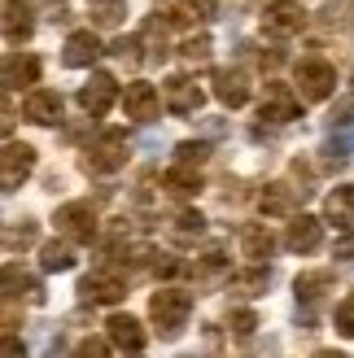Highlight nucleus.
Returning <instances> with one entry per match:
<instances>
[{
  "label": "nucleus",
  "mask_w": 354,
  "mask_h": 358,
  "mask_svg": "<svg viewBox=\"0 0 354 358\" xmlns=\"http://www.w3.org/2000/svg\"><path fill=\"white\" fill-rule=\"evenodd\" d=\"M188 315H192V293H184V289H157L149 297V319L157 324V332H162L167 341L184 332Z\"/></svg>",
  "instance_id": "nucleus-1"
},
{
  "label": "nucleus",
  "mask_w": 354,
  "mask_h": 358,
  "mask_svg": "<svg viewBox=\"0 0 354 358\" xmlns=\"http://www.w3.org/2000/svg\"><path fill=\"white\" fill-rule=\"evenodd\" d=\"M79 166L87 175H110V171H122L127 166V131H101L97 145H87V153L79 157Z\"/></svg>",
  "instance_id": "nucleus-2"
},
{
  "label": "nucleus",
  "mask_w": 354,
  "mask_h": 358,
  "mask_svg": "<svg viewBox=\"0 0 354 358\" xmlns=\"http://www.w3.org/2000/svg\"><path fill=\"white\" fill-rule=\"evenodd\" d=\"M52 223H57V231L70 236L75 245H92L97 241V206L92 201H66Z\"/></svg>",
  "instance_id": "nucleus-3"
},
{
  "label": "nucleus",
  "mask_w": 354,
  "mask_h": 358,
  "mask_svg": "<svg viewBox=\"0 0 354 358\" xmlns=\"http://www.w3.org/2000/svg\"><path fill=\"white\" fill-rule=\"evenodd\" d=\"M297 92H302V101H328L337 92V70L320 57L297 62Z\"/></svg>",
  "instance_id": "nucleus-4"
},
{
  "label": "nucleus",
  "mask_w": 354,
  "mask_h": 358,
  "mask_svg": "<svg viewBox=\"0 0 354 358\" xmlns=\"http://www.w3.org/2000/svg\"><path fill=\"white\" fill-rule=\"evenodd\" d=\"M162 101H167V110H171L175 118H192V114L201 110L206 92L197 87V79H188V75H171V79L162 83Z\"/></svg>",
  "instance_id": "nucleus-5"
},
{
  "label": "nucleus",
  "mask_w": 354,
  "mask_h": 358,
  "mask_svg": "<svg viewBox=\"0 0 354 358\" xmlns=\"http://www.w3.org/2000/svg\"><path fill=\"white\" fill-rule=\"evenodd\" d=\"M79 297L83 301H101V306H114L118 297H127V280L118 271H110V266H97L92 275L79 280Z\"/></svg>",
  "instance_id": "nucleus-6"
},
{
  "label": "nucleus",
  "mask_w": 354,
  "mask_h": 358,
  "mask_svg": "<svg viewBox=\"0 0 354 358\" xmlns=\"http://www.w3.org/2000/svg\"><path fill=\"white\" fill-rule=\"evenodd\" d=\"M297 114H302V92L289 83H267V96H262L258 105V118H271V122H293Z\"/></svg>",
  "instance_id": "nucleus-7"
},
{
  "label": "nucleus",
  "mask_w": 354,
  "mask_h": 358,
  "mask_svg": "<svg viewBox=\"0 0 354 358\" xmlns=\"http://www.w3.org/2000/svg\"><path fill=\"white\" fill-rule=\"evenodd\" d=\"M35 171V149L22 145V140H9L5 153H0V184H5V192L22 188V179Z\"/></svg>",
  "instance_id": "nucleus-8"
},
{
  "label": "nucleus",
  "mask_w": 354,
  "mask_h": 358,
  "mask_svg": "<svg viewBox=\"0 0 354 358\" xmlns=\"http://www.w3.org/2000/svg\"><path fill=\"white\" fill-rule=\"evenodd\" d=\"M162 92H157L153 83H127V96H122V114L132 122H153L162 114Z\"/></svg>",
  "instance_id": "nucleus-9"
},
{
  "label": "nucleus",
  "mask_w": 354,
  "mask_h": 358,
  "mask_svg": "<svg viewBox=\"0 0 354 358\" xmlns=\"http://www.w3.org/2000/svg\"><path fill=\"white\" fill-rule=\"evenodd\" d=\"M306 27V9L293 5V0H276V5L262 9V31L271 35H297Z\"/></svg>",
  "instance_id": "nucleus-10"
},
{
  "label": "nucleus",
  "mask_w": 354,
  "mask_h": 358,
  "mask_svg": "<svg viewBox=\"0 0 354 358\" xmlns=\"http://www.w3.org/2000/svg\"><path fill=\"white\" fill-rule=\"evenodd\" d=\"M114 96H118V83H114V75H105V70H97V75L79 87V105H83L92 118H101L105 110H110Z\"/></svg>",
  "instance_id": "nucleus-11"
},
{
  "label": "nucleus",
  "mask_w": 354,
  "mask_h": 358,
  "mask_svg": "<svg viewBox=\"0 0 354 358\" xmlns=\"http://www.w3.org/2000/svg\"><path fill=\"white\" fill-rule=\"evenodd\" d=\"M215 96L227 105V110H241L245 101H250V75L236 66H219L215 70Z\"/></svg>",
  "instance_id": "nucleus-12"
},
{
  "label": "nucleus",
  "mask_w": 354,
  "mask_h": 358,
  "mask_svg": "<svg viewBox=\"0 0 354 358\" xmlns=\"http://www.w3.org/2000/svg\"><path fill=\"white\" fill-rule=\"evenodd\" d=\"M324 241V223L311 219V214H293V223L285 231V249H293V254H315Z\"/></svg>",
  "instance_id": "nucleus-13"
},
{
  "label": "nucleus",
  "mask_w": 354,
  "mask_h": 358,
  "mask_svg": "<svg viewBox=\"0 0 354 358\" xmlns=\"http://www.w3.org/2000/svg\"><path fill=\"white\" fill-rule=\"evenodd\" d=\"M22 114L31 122H40V127H52V122L62 118V96L52 92V87H31L27 101H22Z\"/></svg>",
  "instance_id": "nucleus-14"
},
{
  "label": "nucleus",
  "mask_w": 354,
  "mask_h": 358,
  "mask_svg": "<svg viewBox=\"0 0 354 358\" xmlns=\"http://www.w3.org/2000/svg\"><path fill=\"white\" fill-rule=\"evenodd\" d=\"M302 196H306V188H293V184H285V179H276V184H267L258 192V210L262 214H293Z\"/></svg>",
  "instance_id": "nucleus-15"
},
{
  "label": "nucleus",
  "mask_w": 354,
  "mask_h": 358,
  "mask_svg": "<svg viewBox=\"0 0 354 358\" xmlns=\"http://www.w3.org/2000/svg\"><path fill=\"white\" fill-rule=\"evenodd\" d=\"M101 52H105V48H101V40H97L92 31H75V35L66 40V48H62V66L83 70V66H92Z\"/></svg>",
  "instance_id": "nucleus-16"
},
{
  "label": "nucleus",
  "mask_w": 354,
  "mask_h": 358,
  "mask_svg": "<svg viewBox=\"0 0 354 358\" xmlns=\"http://www.w3.org/2000/svg\"><path fill=\"white\" fill-rule=\"evenodd\" d=\"M31 35H35L31 0H5V40L9 44H27Z\"/></svg>",
  "instance_id": "nucleus-17"
},
{
  "label": "nucleus",
  "mask_w": 354,
  "mask_h": 358,
  "mask_svg": "<svg viewBox=\"0 0 354 358\" xmlns=\"http://www.w3.org/2000/svg\"><path fill=\"white\" fill-rule=\"evenodd\" d=\"M324 219L341 231H354V184H337L324 201Z\"/></svg>",
  "instance_id": "nucleus-18"
},
{
  "label": "nucleus",
  "mask_w": 354,
  "mask_h": 358,
  "mask_svg": "<svg viewBox=\"0 0 354 358\" xmlns=\"http://www.w3.org/2000/svg\"><path fill=\"white\" fill-rule=\"evenodd\" d=\"M40 83V62L31 52H9L5 57V87L17 92V87H35Z\"/></svg>",
  "instance_id": "nucleus-19"
},
{
  "label": "nucleus",
  "mask_w": 354,
  "mask_h": 358,
  "mask_svg": "<svg viewBox=\"0 0 354 358\" xmlns=\"http://www.w3.org/2000/svg\"><path fill=\"white\" fill-rule=\"evenodd\" d=\"M110 341L118 345V350H127V354H140L145 350V328H140V319H132V315H110Z\"/></svg>",
  "instance_id": "nucleus-20"
},
{
  "label": "nucleus",
  "mask_w": 354,
  "mask_h": 358,
  "mask_svg": "<svg viewBox=\"0 0 354 358\" xmlns=\"http://www.w3.org/2000/svg\"><path fill=\"white\" fill-rule=\"evenodd\" d=\"M271 254H276V236H271V231L262 227V223H254V227H245V231H241V258H250L254 266H262Z\"/></svg>",
  "instance_id": "nucleus-21"
},
{
  "label": "nucleus",
  "mask_w": 354,
  "mask_h": 358,
  "mask_svg": "<svg viewBox=\"0 0 354 358\" xmlns=\"http://www.w3.org/2000/svg\"><path fill=\"white\" fill-rule=\"evenodd\" d=\"M297 289V301H306V306H320V301L332 293V271H302L293 280Z\"/></svg>",
  "instance_id": "nucleus-22"
},
{
  "label": "nucleus",
  "mask_w": 354,
  "mask_h": 358,
  "mask_svg": "<svg viewBox=\"0 0 354 358\" xmlns=\"http://www.w3.org/2000/svg\"><path fill=\"white\" fill-rule=\"evenodd\" d=\"M5 297H27V301H35V306H40V301H44V289H40V280H35V275L17 271V262H9V266H5Z\"/></svg>",
  "instance_id": "nucleus-23"
},
{
  "label": "nucleus",
  "mask_w": 354,
  "mask_h": 358,
  "mask_svg": "<svg viewBox=\"0 0 354 358\" xmlns=\"http://www.w3.org/2000/svg\"><path fill=\"white\" fill-rule=\"evenodd\" d=\"M162 184H167L175 196H197V192H201V171L192 166V162H175V166L162 175Z\"/></svg>",
  "instance_id": "nucleus-24"
},
{
  "label": "nucleus",
  "mask_w": 354,
  "mask_h": 358,
  "mask_svg": "<svg viewBox=\"0 0 354 358\" xmlns=\"http://www.w3.org/2000/svg\"><path fill=\"white\" fill-rule=\"evenodd\" d=\"M157 17H162L167 27H192L197 17H206L201 9H197V0H157Z\"/></svg>",
  "instance_id": "nucleus-25"
},
{
  "label": "nucleus",
  "mask_w": 354,
  "mask_h": 358,
  "mask_svg": "<svg viewBox=\"0 0 354 358\" xmlns=\"http://www.w3.org/2000/svg\"><path fill=\"white\" fill-rule=\"evenodd\" d=\"M40 266L44 271H70L75 266V241H48L44 249H40Z\"/></svg>",
  "instance_id": "nucleus-26"
},
{
  "label": "nucleus",
  "mask_w": 354,
  "mask_h": 358,
  "mask_svg": "<svg viewBox=\"0 0 354 358\" xmlns=\"http://www.w3.org/2000/svg\"><path fill=\"white\" fill-rule=\"evenodd\" d=\"M140 40H145V62L149 66H157V62H167V22H162V17H153V22H145V31H140Z\"/></svg>",
  "instance_id": "nucleus-27"
},
{
  "label": "nucleus",
  "mask_w": 354,
  "mask_h": 358,
  "mask_svg": "<svg viewBox=\"0 0 354 358\" xmlns=\"http://www.w3.org/2000/svg\"><path fill=\"white\" fill-rule=\"evenodd\" d=\"M223 271H227V249H223V245L201 249L197 262H192V275H197V280H215V275H223Z\"/></svg>",
  "instance_id": "nucleus-28"
},
{
  "label": "nucleus",
  "mask_w": 354,
  "mask_h": 358,
  "mask_svg": "<svg viewBox=\"0 0 354 358\" xmlns=\"http://www.w3.org/2000/svg\"><path fill=\"white\" fill-rule=\"evenodd\" d=\"M35 241H40V223H35V219H17V223L5 227V249H9V254H17V249H31Z\"/></svg>",
  "instance_id": "nucleus-29"
},
{
  "label": "nucleus",
  "mask_w": 354,
  "mask_h": 358,
  "mask_svg": "<svg viewBox=\"0 0 354 358\" xmlns=\"http://www.w3.org/2000/svg\"><path fill=\"white\" fill-rule=\"evenodd\" d=\"M127 13V0H87V17L92 27H118Z\"/></svg>",
  "instance_id": "nucleus-30"
},
{
  "label": "nucleus",
  "mask_w": 354,
  "mask_h": 358,
  "mask_svg": "<svg viewBox=\"0 0 354 358\" xmlns=\"http://www.w3.org/2000/svg\"><path fill=\"white\" fill-rule=\"evenodd\" d=\"M210 52H215V44H210V35H192V40H184L180 57H184L188 66H206V62H210Z\"/></svg>",
  "instance_id": "nucleus-31"
},
{
  "label": "nucleus",
  "mask_w": 354,
  "mask_h": 358,
  "mask_svg": "<svg viewBox=\"0 0 354 358\" xmlns=\"http://www.w3.org/2000/svg\"><path fill=\"white\" fill-rule=\"evenodd\" d=\"M201 231H206V219L197 210H184L180 219H175V236H180V241H197Z\"/></svg>",
  "instance_id": "nucleus-32"
},
{
  "label": "nucleus",
  "mask_w": 354,
  "mask_h": 358,
  "mask_svg": "<svg viewBox=\"0 0 354 358\" xmlns=\"http://www.w3.org/2000/svg\"><path fill=\"white\" fill-rule=\"evenodd\" d=\"M210 157V145H201V140H184V145H175V162H192V166H201Z\"/></svg>",
  "instance_id": "nucleus-33"
},
{
  "label": "nucleus",
  "mask_w": 354,
  "mask_h": 358,
  "mask_svg": "<svg viewBox=\"0 0 354 358\" xmlns=\"http://www.w3.org/2000/svg\"><path fill=\"white\" fill-rule=\"evenodd\" d=\"M332 328H337L341 336H350V341H354V297L337 301V310H332Z\"/></svg>",
  "instance_id": "nucleus-34"
},
{
  "label": "nucleus",
  "mask_w": 354,
  "mask_h": 358,
  "mask_svg": "<svg viewBox=\"0 0 354 358\" xmlns=\"http://www.w3.org/2000/svg\"><path fill=\"white\" fill-rule=\"evenodd\" d=\"M227 328H232L236 336H254L258 315H254V310H227Z\"/></svg>",
  "instance_id": "nucleus-35"
},
{
  "label": "nucleus",
  "mask_w": 354,
  "mask_h": 358,
  "mask_svg": "<svg viewBox=\"0 0 354 358\" xmlns=\"http://www.w3.org/2000/svg\"><path fill=\"white\" fill-rule=\"evenodd\" d=\"M232 284H236V289H245V293L254 297V293H262V289H267V271H245V275H236Z\"/></svg>",
  "instance_id": "nucleus-36"
},
{
  "label": "nucleus",
  "mask_w": 354,
  "mask_h": 358,
  "mask_svg": "<svg viewBox=\"0 0 354 358\" xmlns=\"http://www.w3.org/2000/svg\"><path fill=\"white\" fill-rule=\"evenodd\" d=\"M346 127V122H354V101H346V105H337V110H332V127Z\"/></svg>",
  "instance_id": "nucleus-37"
},
{
  "label": "nucleus",
  "mask_w": 354,
  "mask_h": 358,
  "mask_svg": "<svg viewBox=\"0 0 354 358\" xmlns=\"http://www.w3.org/2000/svg\"><path fill=\"white\" fill-rule=\"evenodd\" d=\"M105 350H110V345H105V341H97V336H87V341H79V354H83V358L105 354Z\"/></svg>",
  "instance_id": "nucleus-38"
},
{
  "label": "nucleus",
  "mask_w": 354,
  "mask_h": 358,
  "mask_svg": "<svg viewBox=\"0 0 354 358\" xmlns=\"http://www.w3.org/2000/svg\"><path fill=\"white\" fill-rule=\"evenodd\" d=\"M40 9H48V17H66V0H35Z\"/></svg>",
  "instance_id": "nucleus-39"
},
{
  "label": "nucleus",
  "mask_w": 354,
  "mask_h": 358,
  "mask_svg": "<svg viewBox=\"0 0 354 358\" xmlns=\"http://www.w3.org/2000/svg\"><path fill=\"white\" fill-rule=\"evenodd\" d=\"M22 350H27V345H22V341H17V336H13V328H9V336H5V354L13 358V354H22Z\"/></svg>",
  "instance_id": "nucleus-40"
},
{
  "label": "nucleus",
  "mask_w": 354,
  "mask_h": 358,
  "mask_svg": "<svg viewBox=\"0 0 354 358\" xmlns=\"http://www.w3.org/2000/svg\"><path fill=\"white\" fill-rule=\"evenodd\" d=\"M197 9H201L206 17H215V9H219V0H197Z\"/></svg>",
  "instance_id": "nucleus-41"
},
{
  "label": "nucleus",
  "mask_w": 354,
  "mask_h": 358,
  "mask_svg": "<svg viewBox=\"0 0 354 358\" xmlns=\"http://www.w3.org/2000/svg\"><path fill=\"white\" fill-rule=\"evenodd\" d=\"M350 254H354V236H350V241H341V245H337V258H350Z\"/></svg>",
  "instance_id": "nucleus-42"
}]
</instances>
